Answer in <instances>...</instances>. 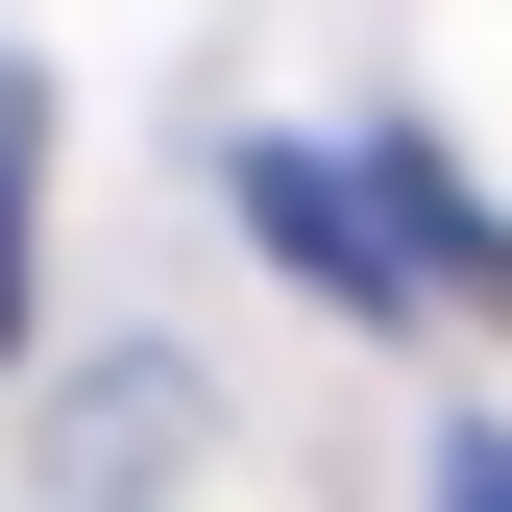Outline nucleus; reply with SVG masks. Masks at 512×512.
<instances>
[{
    "mask_svg": "<svg viewBox=\"0 0 512 512\" xmlns=\"http://www.w3.org/2000/svg\"><path fill=\"white\" fill-rule=\"evenodd\" d=\"M25 147L49 122H25V74H0V366H25Z\"/></svg>",
    "mask_w": 512,
    "mask_h": 512,
    "instance_id": "1",
    "label": "nucleus"
},
{
    "mask_svg": "<svg viewBox=\"0 0 512 512\" xmlns=\"http://www.w3.org/2000/svg\"><path fill=\"white\" fill-rule=\"evenodd\" d=\"M439 512H512V439H439Z\"/></svg>",
    "mask_w": 512,
    "mask_h": 512,
    "instance_id": "2",
    "label": "nucleus"
}]
</instances>
